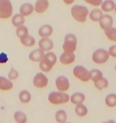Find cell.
Here are the masks:
<instances>
[{"label": "cell", "mask_w": 116, "mask_h": 123, "mask_svg": "<svg viewBox=\"0 0 116 123\" xmlns=\"http://www.w3.org/2000/svg\"><path fill=\"white\" fill-rule=\"evenodd\" d=\"M77 44L76 36L73 34H68L65 36L62 49L65 52L72 53L76 49Z\"/></svg>", "instance_id": "cell-4"}, {"label": "cell", "mask_w": 116, "mask_h": 123, "mask_svg": "<svg viewBox=\"0 0 116 123\" xmlns=\"http://www.w3.org/2000/svg\"><path fill=\"white\" fill-rule=\"evenodd\" d=\"M75 0H63V2L67 5H71L72 4L74 3V1Z\"/></svg>", "instance_id": "cell-36"}, {"label": "cell", "mask_w": 116, "mask_h": 123, "mask_svg": "<svg viewBox=\"0 0 116 123\" xmlns=\"http://www.w3.org/2000/svg\"><path fill=\"white\" fill-rule=\"evenodd\" d=\"M94 84L98 90H102L108 86L109 82L106 79L103 77L98 81L94 82Z\"/></svg>", "instance_id": "cell-27"}, {"label": "cell", "mask_w": 116, "mask_h": 123, "mask_svg": "<svg viewBox=\"0 0 116 123\" xmlns=\"http://www.w3.org/2000/svg\"><path fill=\"white\" fill-rule=\"evenodd\" d=\"M75 59V55L74 53H70L64 52L60 55V61L63 65L71 64L73 63Z\"/></svg>", "instance_id": "cell-13"}, {"label": "cell", "mask_w": 116, "mask_h": 123, "mask_svg": "<svg viewBox=\"0 0 116 123\" xmlns=\"http://www.w3.org/2000/svg\"><path fill=\"white\" fill-rule=\"evenodd\" d=\"M55 85L57 90L60 92H64L67 91L70 86L68 78L63 76H60L56 78Z\"/></svg>", "instance_id": "cell-9"}, {"label": "cell", "mask_w": 116, "mask_h": 123, "mask_svg": "<svg viewBox=\"0 0 116 123\" xmlns=\"http://www.w3.org/2000/svg\"><path fill=\"white\" fill-rule=\"evenodd\" d=\"M53 31V28L51 25H43L40 28L38 33L40 37L43 38H45L51 36Z\"/></svg>", "instance_id": "cell-15"}, {"label": "cell", "mask_w": 116, "mask_h": 123, "mask_svg": "<svg viewBox=\"0 0 116 123\" xmlns=\"http://www.w3.org/2000/svg\"><path fill=\"white\" fill-rule=\"evenodd\" d=\"M99 22L100 27L104 31L112 27L113 25V19L112 17L109 15H103Z\"/></svg>", "instance_id": "cell-10"}, {"label": "cell", "mask_w": 116, "mask_h": 123, "mask_svg": "<svg viewBox=\"0 0 116 123\" xmlns=\"http://www.w3.org/2000/svg\"><path fill=\"white\" fill-rule=\"evenodd\" d=\"M89 13L88 8L81 5H75L72 7L71 9L72 16L79 22H85Z\"/></svg>", "instance_id": "cell-2"}, {"label": "cell", "mask_w": 116, "mask_h": 123, "mask_svg": "<svg viewBox=\"0 0 116 123\" xmlns=\"http://www.w3.org/2000/svg\"><path fill=\"white\" fill-rule=\"evenodd\" d=\"M56 62V55L53 52H48L44 55L42 59L40 62V69L44 72H48L52 69Z\"/></svg>", "instance_id": "cell-1"}, {"label": "cell", "mask_w": 116, "mask_h": 123, "mask_svg": "<svg viewBox=\"0 0 116 123\" xmlns=\"http://www.w3.org/2000/svg\"><path fill=\"white\" fill-rule=\"evenodd\" d=\"M116 46L115 45L112 46L109 48V51H108L109 55L113 58L116 57Z\"/></svg>", "instance_id": "cell-35"}, {"label": "cell", "mask_w": 116, "mask_h": 123, "mask_svg": "<svg viewBox=\"0 0 116 123\" xmlns=\"http://www.w3.org/2000/svg\"><path fill=\"white\" fill-rule=\"evenodd\" d=\"M48 100L53 105H62L67 103L70 101V96L64 92H53L48 95Z\"/></svg>", "instance_id": "cell-3"}, {"label": "cell", "mask_w": 116, "mask_h": 123, "mask_svg": "<svg viewBox=\"0 0 116 123\" xmlns=\"http://www.w3.org/2000/svg\"><path fill=\"white\" fill-rule=\"evenodd\" d=\"M74 76L83 82H87L91 80L90 72L82 66H77L73 70Z\"/></svg>", "instance_id": "cell-6"}, {"label": "cell", "mask_w": 116, "mask_h": 123, "mask_svg": "<svg viewBox=\"0 0 116 123\" xmlns=\"http://www.w3.org/2000/svg\"><path fill=\"white\" fill-rule=\"evenodd\" d=\"M90 75L91 79L93 82H96L103 77L102 72L100 70L96 69L91 70Z\"/></svg>", "instance_id": "cell-29"}, {"label": "cell", "mask_w": 116, "mask_h": 123, "mask_svg": "<svg viewBox=\"0 0 116 123\" xmlns=\"http://www.w3.org/2000/svg\"><path fill=\"white\" fill-rule=\"evenodd\" d=\"M48 83V78L43 73L40 72L37 74L34 77L33 84L38 88H43L47 86Z\"/></svg>", "instance_id": "cell-8"}, {"label": "cell", "mask_w": 116, "mask_h": 123, "mask_svg": "<svg viewBox=\"0 0 116 123\" xmlns=\"http://www.w3.org/2000/svg\"><path fill=\"white\" fill-rule=\"evenodd\" d=\"M89 17L94 22H98L102 18L103 13L100 9H94L89 13Z\"/></svg>", "instance_id": "cell-20"}, {"label": "cell", "mask_w": 116, "mask_h": 123, "mask_svg": "<svg viewBox=\"0 0 116 123\" xmlns=\"http://www.w3.org/2000/svg\"><path fill=\"white\" fill-rule=\"evenodd\" d=\"M105 103L107 106L114 108L116 105V95L114 93L108 95L105 99Z\"/></svg>", "instance_id": "cell-23"}, {"label": "cell", "mask_w": 116, "mask_h": 123, "mask_svg": "<svg viewBox=\"0 0 116 123\" xmlns=\"http://www.w3.org/2000/svg\"><path fill=\"white\" fill-rule=\"evenodd\" d=\"M105 33L108 39L113 42L116 41V29L113 27H111L105 30Z\"/></svg>", "instance_id": "cell-30"}, {"label": "cell", "mask_w": 116, "mask_h": 123, "mask_svg": "<svg viewBox=\"0 0 116 123\" xmlns=\"http://www.w3.org/2000/svg\"><path fill=\"white\" fill-rule=\"evenodd\" d=\"M102 123H116V122L114 120H110L108 121H106V122H103Z\"/></svg>", "instance_id": "cell-37"}, {"label": "cell", "mask_w": 116, "mask_h": 123, "mask_svg": "<svg viewBox=\"0 0 116 123\" xmlns=\"http://www.w3.org/2000/svg\"><path fill=\"white\" fill-rule=\"evenodd\" d=\"M39 46L40 49L44 52L48 51L53 49L54 43L52 40L48 38H43L40 39L39 42Z\"/></svg>", "instance_id": "cell-11"}, {"label": "cell", "mask_w": 116, "mask_h": 123, "mask_svg": "<svg viewBox=\"0 0 116 123\" xmlns=\"http://www.w3.org/2000/svg\"><path fill=\"white\" fill-rule=\"evenodd\" d=\"M19 98L20 101L23 103H28L31 99V95L30 93L26 91L23 90L20 92Z\"/></svg>", "instance_id": "cell-26"}, {"label": "cell", "mask_w": 116, "mask_h": 123, "mask_svg": "<svg viewBox=\"0 0 116 123\" xmlns=\"http://www.w3.org/2000/svg\"><path fill=\"white\" fill-rule=\"evenodd\" d=\"M25 22V19L24 17L20 14H16L12 18V25L16 28H19L20 26H23Z\"/></svg>", "instance_id": "cell-21"}, {"label": "cell", "mask_w": 116, "mask_h": 123, "mask_svg": "<svg viewBox=\"0 0 116 123\" xmlns=\"http://www.w3.org/2000/svg\"><path fill=\"white\" fill-rule=\"evenodd\" d=\"M20 41L23 45L28 47H32L36 43L35 39L30 35H28L24 38L20 39Z\"/></svg>", "instance_id": "cell-28"}, {"label": "cell", "mask_w": 116, "mask_h": 123, "mask_svg": "<svg viewBox=\"0 0 116 123\" xmlns=\"http://www.w3.org/2000/svg\"><path fill=\"white\" fill-rule=\"evenodd\" d=\"M110 55L107 51L103 49L95 50L92 55V60L98 64H102L107 61Z\"/></svg>", "instance_id": "cell-7"}, {"label": "cell", "mask_w": 116, "mask_h": 123, "mask_svg": "<svg viewBox=\"0 0 116 123\" xmlns=\"http://www.w3.org/2000/svg\"><path fill=\"white\" fill-rule=\"evenodd\" d=\"M86 3L93 6H99L102 3V0H84Z\"/></svg>", "instance_id": "cell-33"}, {"label": "cell", "mask_w": 116, "mask_h": 123, "mask_svg": "<svg viewBox=\"0 0 116 123\" xmlns=\"http://www.w3.org/2000/svg\"><path fill=\"white\" fill-rule=\"evenodd\" d=\"M19 74L16 70L12 68L8 74V77L11 80H14L18 78Z\"/></svg>", "instance_id": "cell-32"}, {"label": "cell", "mask_w": 116, "mask_h": 123, "mask_svg": "<svg viewBox=\"0 0 116 123\" xmlns=\"http://www.w3.org/2000/svg\"><path fill=\"white\" fill-rule=\"evenodd\" d=\"M102 11L110 12L113 11L116 8L115 3L112 0H106L101 4Z\"/></svg>", "instance_id": "cell-18"}, {"label": "cell", "mask_w": 116, "mask_h": 123, "mask_svg": "<svg viewBox=\"0 0 116 123\" xmlns=\"http://www.w3.org/2000/svg\"><path fill=\"white\" fill-rule=\"evenodd\" d=\"M14 118L17 123H26L27 117L24 113L21 111H17L15 113Z\"/></svg>", "instance_id": "cell-25"}, {"label": "cell", "mask_w": 116, "mask_h": 123, "mask_svg": "<svg viewBox=\"0 0 116 123\" xmlns=\"http://www.w3.org/2000/svg\"><path fill=\"white\" fill-rule=\"evenodd\" d=\"M13 84L10 80L3 77H0V90L8 91L11 90Z\"/></svg>", "instance_id": "cell-19"}, {"label": "cell", "mask_w": 116, "mask_h": 123, "mask_svg": "<svg viewBox=\"0 0 116 123\" xmlns=\"http://www.w3.org/2000/svg\"><path fill=\"white\" fill-rule=\"evenodd\" d=\"M13 8L10 0H0V19H8L12 15Z\"/></svg>", "instance_id": "cell-5"}, {"label": "cell", "mask_w": 116, "mask_h": 123, "mask_svg": "<svg viewBox=\"0 0 116 123\" xmlns=\"http://www.w3.org/2000/svg\"><path fill=\"white\" fill-rule=\"evenodd\" d=\"M8 57L6 54L4 52L0 53V64L6 63L8 62Z\"/></svg>", "instance_id": "cell-34"}, {"label": "cell", "mask_w": 116, "mask_h": 123, "mask_svg": "<svg viewBox=\"0 0 116 123\" xmlns=\"http://www.w3.org/2000/svg\"><path fill=\"white\" fill-rule=\"evenodd\" d=\"M55 118L58 123H66L67 120V113L63 110H60L56 112L55 115Z\"/></svg>", "instance_id": "cell-22"}, {"label": "cell", "mask_w": 116, "mask_h": 123, "mask_svg": "<svg viewBox=\"0 0 116 123\" xmlns=\"http://www.w3.org/2000/svg\"><path fill=\"white\" fill-rule=\"evenodd\" d=\"M44 55V52L40 49H37L33 50L29 55V59L31 61L40 62Z\"/></svg>", "instance_id": "cell-14"}, {"label": "cell", "mask_w": 116, "mask_h": 123, "mask_svg": "<svg viewBox=\"0 0 116 123\" xmlns=\"http://www.w3.org/2000/svg\"><path fill=\"white\" fill-rule=\"evenodd\" d=\"M71 102L75 105L82 104L85 101V95L81 92H76L71 96L70 98Z\"/></svg>", "instance_id": "cell-17"}, {"label": "cell", "mask_w": 116, "mask_h": 123, "mask_svg": "<svg viewBox=\"0 0 116 123\" xmlns=\"http://www.w3.org/2000/svg\"><path fill=\"white\" fill-rule=\"evenodd\" d=\"M34 10V6L31 4L25 3L20 7V14L24 17H28L33 12Z\"/></svg>", "instance_id": "cell-16"}, {"label": "cell", "mask_w": 116, "mask_h": 123, "mask_svg": "<svg viewBox=\"0 0 116 123\" xmlns=\"http://www.w3.org/2000/svg\"><path fill=\"white\" fill-rule=\"evenodd\" d=\"M75 112L77 115L80 117H83L87 115L88 109L87 107L82 104L77 105L75 109Z\"/></svg>", "instance_id": "cell-24"}, {"label": "cell", "mask_w": 116, "mask_h": 123, "mask_svg": "<svg viewBox=\"0 0 116 123\" xmlns=\"http://www.w3.org/2000/svg\"><path fill=\"white\" fill-rule=\"evenodd\" d=\"M49 5L48 0H37L34 7V10L38 13H42L48 9Z\"/></svg>", "instance_id": "cell-12"}, {"label": "cell", "mask_w": 116, "mask_h": 123, "mask_svg": "<svg viewBox=\"0 0 116 123\" xmlns=\"http://www.w3.org/2000/svg\"></svg>", "instance_id": "cell-38"}, {"label": "cell", "mask_w": 116, "mask_h": 123, "mask_svg": "<svg viewBox=\"0 0 116 123\" xmlns=\"http://www.w3.org/2000/svg\"><path fill=\"white\" fill-rule=\"evenodd\" d=\"M17 37L20 39L24 38L28 35V28L24 26H20L18 28L16 31Z\"/></svg>", "instance_id": "cell-31"}]
</instances>
